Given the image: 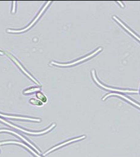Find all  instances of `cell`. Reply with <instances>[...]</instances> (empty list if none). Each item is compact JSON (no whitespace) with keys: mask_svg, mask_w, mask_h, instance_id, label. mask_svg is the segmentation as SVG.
<instances>
[{"mask_svg":"<svg viewBox=\"0 0 140 157\" xmlns=\"http://www.w3.org/2000/svg\"><path fill=\"white\" fill-rule=\"evenodd\" d=\"M0 121H2V122H3L4 123H5V124H7V125H9L11 126V127H12L13 128H16V129H17V130H21V131H23V132H26V133H28V134H34V135H37V134L39 135V134H44V133H46V132H48V131H51V129H53V127H55L56 126V124H52V125H51V126L48 129H46V130H44V131H40V132H30V131H26L25 130L22 129L21 128H19V127H17V126H15V125H14L13 124H12L9 123V122H7V121H6L3 120V119H1V118H0Z\"/></svg>","mask_w":140,"mask_h":157,"instance_id":"obj_1","label":"cell"},{"mask_svg":"<svg viewBox=\"0 0 140 157\" xmlns=\"http://www.w3.org/2000/svg\"><path fill=\"white\" fill-rule=\"evenodd\" d=\"M51 2V1H49V2L45 5V6H44V7H43V9L41 10V12L38 14V16L36 17V18L34 19V21L29 25V26H27L25 29H21V30H11V29H8V30H7V32H9V33H21V32H23V31H25L27 29H28L29 28H30L31 26H32V25L36 22V21L39 19V17H40V16L41 15V14L43 13V12L45 10V9H46V7L49 6V4Z\"/></svg>","mask_w":140,"mask_h":157,"instance_id":"obj_2","label":"cell"},{"mask_svg":"<svg viewBox=\"0 0 140 157\" xmlns=\"http://www.w3.org/2000/svg\"><path fill=\"white\" fill-rule=\"evenodd\" d=\"M92 76H93V78L94 80L96 82V83H98L101 87H102V88H104V89H106V90H112V91H113L120 92H132V93H137V92H138L137 91H129V90H126V91H125V90H117V89H114V88H108V87H107V86H104V85L101 84V83L99 82V80L96 78L95 74V71H94V70L92 71Z\"/></svg>","mask_w":140,"mask_h":157,"instance_id":"obj_3","label":"cell"},{"mask_svg":"<svg viewBox=\"0 0 140 157\" xmlns=\"http://www.w3.org/2000/svg\"><path fill=\"white\" fill-rule=\"evenodd\" d=\"M101 49H102V48H99L97 51H96L95 52H93V53H92V54L89 55H88V56H86V57H85V58H82V59H80L78 60V61H75V62L72 63H70V64H59V63H55V62H51V64H54V65H56V66H72V65H74V64H77V63H80V62H81V61H84V60H86V59H88L89 58H90V57L93 56V55H95L96 53H97L98 52H100Z\"/></svg>","mask_w":140,"mask_h":157,"instance_id":"obj_4","label":"cell"},{"mask_svg":"<svg viewBox=\"0 0 140 157\" xmlns=\"http://www.w3.org/2000/svg\"><path fill=\"white\" fill-rule=\"evenodd\" d=\"M85 137H86L85 136H83L79 137H78V138H76V139H73L70 140H68V141H67V142H65L62 143V144H59V145H58V146H56L53 147V148L51 149L49 151H48L47 152H46L44 155H46V154L50 153L51 151H54V150H56V149H58V148H59V147H62V146H64L66 145V144H70V143H72V142H76V141H78V140H80L83 139H85Z\"/></svg>","mask_w":140,"mask_h":157,"instance_id":"obj_5","label":"cell"},{"mask_svg":"<svg viewBox=\"0 0 140 157\" xmlns=\"http://www.w3.org/2000/svg\"><path fill=\"white\" fill-rule=\"evenodd\" d=\"M7 55H8V56L11 58V59H12V60H13V61H14V63H15L17 66L19 67V68H21V70H22V71L25 73L26 75H27L29 78H31V79H32L34 82H35L37 84H38L39 85H40V84L38 83V82H37L35 78H33V77H32V76H31V75L28 72H27V71H26V70L25 69V68L22 66V65L19 63V61H17V59H16L13 56H12V55L11 54H10V53H7Z\"/></svg>","mask_w":140,"mask_h":157,"instance_id":"obj_6","label":"cell"},{"mask_svg":"<svg viewBox=\"0 0 140 157\" xmlns=\"http://www.w3.org/2000/svg\"><path fill=\"white\" fill-rule=\"evenodd\" d=\"M110 95H117V96H119V97H122V98H123L127 100V101H128L130 102V103H131L132 104H133V105H136V106H137V107H140V105H139V104H138V103H137L133 101H132V100H131L130 98H128L127 97H126L125 96H124V95H122V94H115V93H112V94L111 93V94H109L105 95V96L102 98V100H104L106 98H107L108 97H109V96H110Z\"/></svg>","mask_w":140,"mask_h":157,"instance_id":"obj_7","label":"cell"},{"mask_svg":"<svg viewBox=\"0 0 140 157\" xmlns=\"http://www.w3.org/2000/svg\"><path fill=\"white\" fill-rule=\"evenodd\" d=\"M21 144V145H22V146H25L26 148H27L28 149H29L32 153H33L36 156H37V157H41L40 155H39L38 154H37V153H36L32 149H31L30 147H29L28 146H26V144H22V143H21V142H14V141H7V142H0V145H1V144Z\"/></svg>","mask_w":140,"mask_h":157,"instance_id":"obj_8","label":"cell"},{"mask_svg":"<svg viewBox=\"0 0 140 157\" xmlns=\"http://www.w3.org/2000/svg\"><path fill=\"white\" fill-rule=\"evenodd\" d=\"M0 116L4 117V118H13V119H24V120H29L31 121H36V122H40V119H34L31 118H26V117H15V116H9L6 115H4L0 113Z\"/></svg>","mask_w":140,"mask_h":157,"instance_id":"obj_9","label":"cell"},{"mask_svg":"<svg viewBox=\"0 0 140 157\" xmlns=\"http://www.w3.org/2000/svg\"><path fill=\"white\" fill-rule=\"evenodd\" d=\"M0 132H11V133H13L14 134H15V135H16V136H19L21 139H22V140H24L25 142H26L27 144H29L31 146H32V147H33V148H34L37 152H38V154H40V151H39L38 149L33 145V144H31L29 142H28L26 139H25L24 137H22V136H21L20 134H17V132H14V131H11V130H0Z\"/></svg>","mask_w":140,"mask_h":157,"instance_id":"obj_10","label":"cell"},{"mask_svg":"<svg viewBox=\"0 0 140 157\" xmlns=\"http://www.w3.org/2000/svg\"><path fill=\"white\" fill-rule=\"evenodd\" d=\"M113 18L115 19V20L117 22H118V23H119V24H120L122 26H123V28H124L125 29H127V31H128V32H129L130 34H132V35L134 37H135L138 40H139V41H140V37H139L138 36H137V35H136V34H135L134 32H132V31H131V29H130L129 28H127V26H126L125 25H124V24H123V23L122 22H121L120 20H119L117 17H115V16H113Z\"/></svg>","mask_w":140,"mask_h":157,"instance_id":"obj_11","label":"cell"},{"mask_svg":"<svg viewBox=\"0 0 140 157\" xmlns=\"http://www.w3.org/2000/svg\"><path fill=\"white\" fill-rule=\"evenodd\" d=\"M37 97L42 103H46L47 101L46 97L41 92H38L37 93Z\"/></svg>","mask_w":140,"mask_h":157,"instance_id":"obj_12","label":"cell"},{"mask_svg":"<svg viewBox=\"0 0 140 157\" xmlns=\"http://www.w3.org/2000/svg\"><path fill=\"white\" fill-rule=\"evenodd\" d=\"M29 102H30L31 104H32L33 105H40V106H41V105H43V103H42L41 101L36 100V99H34V98H31V99L30 100Z\"/></svg>","mask_w":140,"mask_h":157,"instance_id":"obj_13","label":"cell"},{"mask_svg":"<svg viewBox=\"0 0 140 157\" xmlns=\"http://www.w3.org/2000/svg\"><path fill=\"white\" fill-rule=\"evenodd\" d=\"M40 88H31L29 89L26 90V91L24 92V94H30V93H32L34 92L37 91H40Z\"/></svg>","mask_w":140,"mask_h":157,"instance_id":"obj_14","label":"cell"},{"mask_svg":"<svg viewBox=\"0 0 140 157\" xmlns=\"http://www.w3.org/2000/svg\"><path fill=\"white\" fill-rule=\"evenodd\" d=\"M15 3H16V2H13V11H12V12L14 13V12H15Z\"/></svg>","mask_w":140,"mask_h":157,"instance_id":"obj_15","label":"cell"},{"mask_svg":"<svg viewBox=\"0 0 140 157\" xmlns=\"http://www.w3.org/2000/svg\"><path fill=\"white\" fill-rule=\"evenodd\" d=\"M0 54H1V55H2V54H3V53H2L1 52H0Z\"/></svg>","mask_w":140,"mask_h":157,"instance_id":"obj_16","label":"cell"}]
</instances>
